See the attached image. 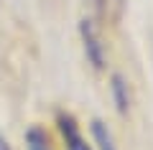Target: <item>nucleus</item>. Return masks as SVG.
Wrapping results in <instances>:
<instances>
[{"label": "nucleus", "instance_id": "obj_2", "mask_svg": "<svg viewBox=\"0 0 153 150\" xmlns=\"http://www.w3.org/2000/svg\"><path fill=\"white\" fill-rule=\"evenodd\" d=\"M56 125H59V132H61V137H64L66 150H92V145H87V140L79 132V125H76V120L71 117V115L59 112Z\"/></svg>", "mask_w": 153, "mask_h": 150}, {"label": "nucleus", "instance_id": "obj_4", "mask_svg": "<svg viewBox=\"0 0 153 150\" xmlns=\"http://www.w3.org/2000/svg\"><path fill=\"white\" fill-rule=\"evenodd\" d=\"M92 140L97 145V150H117L112 132H110V127L102 120H92Z\"/></svg>", "mask_w": 153, "mask_h": 150}, {"label": "nucleus", "instance_id": "obj_7", "mask_svg": "<svg viewBox=\"0 0 153 150\" xmlns=\"http://www.w3.org/2000/svg\"><path fill=\"white\" fill-rule=\"evenodd\" d=\"M0 150H13V148H10V143H8V137H5V135H0Z\"/></svg>", "mask_w": 153, "mask_h": 150}, {"label": "nucleus", "instance_id": "obj_5", "mask_svg": "<svg viewBox=\"0 0 153 150\" xmlns=\"http://www.w3.org/2000/svg\"><path fill=\"white\" fill-rule=\"evenodd\" d=\"M26 145H28V150H49V140L38 127H31L26 132Z\"/></svg>", "mask_w": 153, "mask_h": 150}, {"label": "nucleus", "instance_id": "obj_3", "mask_svg": "<svg viewBox=\"0 0 153 150\" xmlns=\"http://www.w3.org/2000/svg\"><path fill=\"white\" fill-rule=\"evenodd\" d=\"M110 92H112V102L115 109L120 115H128L130 109V89H128V81L123 74H112L110 76Z\"/></svg>", "mask_w": 153, "mask_h": 150}, {"label": "nucleus", "instance_id": "obj_1", "mask_svg": "<svg viewBox=\"0 0 153 150\" xmlns=\"http://www.w3.org/2000/svg\"><path fill=\"white\" fill-rule=\"evenodd\" d=\"M79 36H82V43H84L87 61H89L97 71H102L105 64H107V54H105V43H102V38H100L97 26H94L92 21L84 18V21L79 23Z\"/></svg>", "mask_w": 153, "mask_h": 150}, {"label": "nucleus", "instance_id": "obj_6", "mask_svg": "<svg viewBox=\"0 0 153 150\" xmlns=\"http://www.w3.org/2000/svg\"><path fill=\"white\" fill-rule=\"evenodd\" d=\"M107 3H110V0H94V5H97V10H100V13L107 10Z\"/></svg>", "mask_w": 153, "mask_h": 150}]
</instances>
